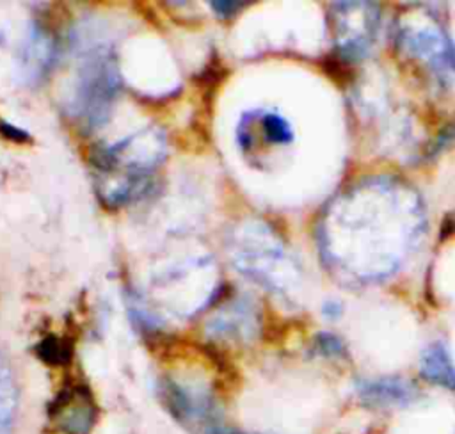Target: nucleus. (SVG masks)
<instances>
[{"label": "nucleus", "instance_id": "0eeeda50", "mask_svg": "<svg viewBox=\"0 0 455 434\" xmlns=\"http://www.w3.org/2000/svg\"><path fill=\"white\" fill-rule=\"evenodd\" d=\"M359 395L370 406H402L414 398V388L402 379H373L359 384Z\"/></svg>", "mask_w": 455, "mask_h": 434}, {"label": "nucleus", "instance_id": "1a4fd4ad", "mask_svg": "<svg viewBox=\"0 0 455 434\" xmlns=\"http://www.w3.org/2000/svg\"><path fill=\"white\" fill-rule=\"evenodd\" d=\"M419 372L423 379L455 393V365L444 345L434 343L423 352Z\"/></svg>", "mask_w": 455, "mask_h": 434}, {"label": "nucleus", "instance_id": "f03ea898", "mask_svg": "<svg viewBox=\"0 0 455 434\" xmlns=\"http://www.w3.org/2000/svg\"><path fill=\"white\" fill-rule=\"evenodd\" d=\"M75 46L78 64L69 112L84 128L96 130L108 119L121 87L116 52L110 41L89 34Z\"/></svg>", "mask_w": 455, "mask_h": 434}, {"label": "nucleus", "instance_id": "6e6552de", "mask_svg": "<svg viewBox=\"0 0 455 434\" xmlns=\"http://www.w3.org/2000/svg\"><path fill=\"white\" fill-rule=\"evenodd\" d=\"M251 309L243 302H233L224 306L208 324L210 333L219 338H243L251 334L252 329Z\"/></svg>", "mask_w": 455, "mask_h": 434}, {"label": "nucleus", "instance_id": "9d476101", "mask_svg": "<svg viewBox=\"0 0 455 434\" xmlns=\"http://www.w3.org/2000/svg\"><path fill=\"white\" fill-rule=\"evenodd\" d=\"M18 406V388L7 361L0 356V434L11 425Z\"/></svg>", "mask_w": 455, "mask_h": 434}, {"label": "nucleus", "instance_id": "20e7f679", "mask_svg": "<svg viewBox=\"0 0 455 434\" xmlns=\"http://www.w3.org/2000/svg\"><path fill=\"white\" fill-rule=\"evenodd\" d=\"M293 141L290 123L274 110L254 108L242 114L236 125V142L243 155H258L263 149L286 146Z\"/></svg>", "mask_w": 455, "mask_h": 434}, {"label": "nucleus", "instance_id": "ddd939ff", "mask_svg": "<svg viewBox=\"0 0 455 434\" xmlns=\"http://www.w3.org/2000/svg\"><path fill=\"white\" fill-rule=\"evenodd\" d=\"M215 434H249V432H242V430H238V429H233V427L224 425V427L219 429Z\"/></svg>", "mask_w": 455, "mask_h": 434}, {"label": "nucleus", "instance_id": "7ed1b4c3", "mask_svg": "<svg viewBox=\"0 0 455 434\" xmlns=\"http://www.w3.org/2000/svg\"><path fill=\"white\" fill-rule=\"evenodd\" d=\"M229 258L236 270L261 286L279 290L283 286L284 254L263 224H240L228 240Z\"/></svg>", "mask_w": 455, "mask_h": 434}, {"label": "nucleus", "instance_id": "423d86ee", "mask_svg": "<svg viewBox=\"0 0 455 434\" xmlns=\"http://www.w3.org/2000/svg\"><path fill=\"white\" fill-rule=\"evenodd\" d=\"M21 55L25 71L32 80H37L46 75V71L53 66L55 43L46 30H43L41 27H32Z\"/></svg>", "mask_w": 455, "mask_h": 434}, {"label": "nucleus", "instance_id": "9b49d317", "mask_svg": "<svg viewBox=\"0 0 455 434\" xmlns=\"http://www.w3.org/2000/svg\"><path fill=\"white\" fill-rule=\"evenodd\" d=\"M247 4L245 2H212V9L215 14L222 20L233 18L240 9H243Z\"/></svg>", "mask_w": 455, "mask_h": 434}, {"label": "nucleus", "instance_id": "39448f33", "mask_svg": "<svg viewBox=\"0 0 455 434\" xmlns=\"http://www.w3.org/2000/svg\"><path fill=\"white\" fill-rule=\"evenodd\" d=\"M50 420L64 434H87L96 422L92 393L82 382L66 386L50 406Z\"/></svg>", "mask_w": 455, "mask_h": 434}, {"label": "nucleus", "instance_id": "f8f14e48", "mask_svg": "<svg viewBox=\"0 0 455 434\" xmlns=\"http://www.w3.org/2000/svg\"><path fill=\"white\" fill-rule=\"evenodd\" d=\"M318 343H320V350L323 354H339L341 352V343L338 342V338H332L331 334L320 336Z\"/></svg>", "mask_w": 455, "mask_h": 434}, {"label": "nucleus", "instance_id": "f257e3e1", "mask_svg": "<svg viewBox=\"0 0 455 434\" xmlns=\"http://www.w3.org/2000/svg\"><path fill=\"white\" fill-rule=\"evenodd\" d=\"M165 153V137L155 126H144L98 148L91 157V164L100 201L116 210L144 197L153 187Z\"/></svg>", "mask_w": 455, "mask_h": 434}]
</instances>
